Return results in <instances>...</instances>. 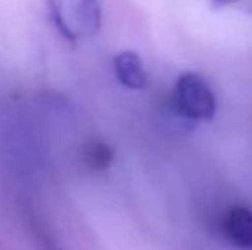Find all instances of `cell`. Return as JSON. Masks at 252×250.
<instances>
[{"label":"cell","mask_w":252,"mask_h":250,"mask_svg":"<svg viewBox=\"0 0 252 250\" xmlns=\"http://www.w3.org/2000/svg\"><path fill=\"white\" fill-rule=\"evenodd\" d=\"M57 31L70 43L91 38L101 28L100 0H48Z\"/></svg>","instance_id":"cell-1"},{"label":"cell","mask_w":252,"mask_h":250,"mask_svg":"<svg viewBox=\"0 0 252 250\" xmlns=\"http://www.w3.org/2000/svg\"><path fill=\"white\" fill-rule=\"evenodd\" d=\"M223 231L230 244L244 250H252V211L246 206H233L226 211Z\"/></svg>","instance_id":"cell-3"},{"label":"cell","mask_w":252,"mask_h":250,"mask_svg":"<svg viewBox=\"0 0 252 250\" xmlns=\"http://www.w3.org/2000/svg\"><path fill=\"white\" fill-rule=\"evenodd\" d=\"M177 110L196 122H209L216 113V98L199 74L184 72L177 79L173 93Z\"/></svg>","instance_id":"cell-2"},{"label":"cell","mask_w":252,"mask_h":250,"mask_svg":"<svg viewBox=\"0 0 252 250\" xmlns=\"http://www.w3.org/2000/svg\"><path fill=\"white\" fill-rule=\"evenodd\" d=\"M40 237H41V242H43L45 250H62V249L59 247V245L55 244V242L52 240L50 237H48L47 233H40Z\"/></svg>","instance_id":"cell-6"},{"label":"cell","mask_w":252,"mask_h":250,"mask_svg":"<svg viewBox=\"0 0 252 250\" xmlns=\"http://www.w3.org/2000/svg\"><path fill=\"white\" fill-rule=\"evenodd\" d=\"M113 149L103 140H91L84 149V163L90 170L101 171L112 165Z\"/></svg>","instance_id":"cell-5"},{"label":"cell","mask_w":252,"mask_h":250,"mask_svg":"<svg viewBox=\"0 0 252 250\" xmlns=\"http://www.w3.org/2000/svg\"><path fill=\"white\" fill-rule=\"evenodd\" d=\"M209 2H211L213 5H216V7H223V5H228V3L235 2V0H209Z\"/></svg>","instance_id":"cell-7"},{"label":"cell","mask_w":252,"mask_h":250,"mask_svg":"<svg viewBox=\"0 0 252 250\" xmlns=\"http://www.w3.org/2000/svg\"><path fill=\"white\" fill-rule=\"evenodd\" d=\"M113 72L117 81L127 89H144L148 84L144 63L132 50H124L113 57Z\"/></svg>","instance_id":"cell-4"}]
</instances>
